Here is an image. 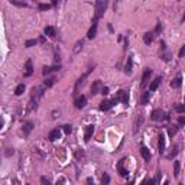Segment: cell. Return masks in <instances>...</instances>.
Masks as SVG:
<instances>
[{
	"mask_svg": "<svg viewBox=\"0 0 185 185\" xmlns=\"http://www.w3.org/2000/svg\"><path fill=\"white\" fill-rule=\"evenodd\" d=\"M181 86H182V77L178 75L176 78H174V80H172V83H171V87H174V88H179Z\"/></svg>",
	"mask_w": 185,
	"mask_h": 185,
	"instance_id": "19",
	"label": "cell"
},
{
	"mask_svg": "<svg viewBox=\"0 0 185 185\" xmlns=\"http://www.w3.org/2000/svg\"><path fill=\"white\" fill-rule=\"evenodd\" d=\"M178 152H179V146H176V145H175L174 148H172V152L169 153V155H168L166 158H168V159H174L175 156L178 155Z\"/></svg>",
	"mask_w": 185,
	"mask_h": 185,
	"instance_id": "25",
	"label": "cell"
},
{
	"mask_svg": "<svg viewBox=\"0 0 185 185\" xmlns=\"http://www.w3.org/2000/svg\"><path fill=\"white\" fill-rule=\"evenodd\" d=\"M91 71H93V68H88L87 72H84L83 75H81L80 78H78V80H77L75 87H74V93H75V94L78 93V91H80V88H81L83 86H84V84H86V80H87V77L90 75V72H91Z\"/></svg>",
	"mask_w": 185,
	"mask_h": 185,
	"instance_id": "2",
	"label": "cell"
},
{
	"mask_svg": "<svg viewBox=\"0 0 185 185\" xmlns=\"http://www.w3.org/2000/svg\"><path fill=\"white\" fill-rule=\"evenodd\" d=\"M12 4H15V6H18V7H28V4L22 1V0H9Z\"/></svg>",
	"mask_w": 185,
	"mask_h": 185,
	"instance_id": "26",
	"label": "cell"
},
{
	"mask_svg": "<svg viewBox=\"0 0 185 185\" xmlns=\"http://www.w3.org/2000/svg\"><path fill=\"white\" fill-rule=\"evenodd\" d=\"M33 74V65H32V59H28L25 64V77H31Z\"/></svg>",
	"mask_w": 185,
	"mask_h": 185,
	"instance_id": "10",
	"label": "cell"
},
{
	"mask_svg": "<svg viewBox=\"0 0 185 185\" xmlns=\"http://www.w3.org/2000/svg\"><path fill=\"white\" fill-rule=\"evenodd\" d=\"M75 158L78 161H86V153L83 151H75Z\"/></svg>",
	"mask_w": 185,
	"mask_h": 185,
	"instance_id": "30",
	"label": "cell"
},
{
	"mask_svg": "<svg viewBox=\"0 0 185 185\" xmlns=\"http://www.w3.org/2000/svg\"><path fill=\"white\" fill-rule=\"evenodd\" d=\"M178 123H179V126H181V127L184 126V124H185V117H184V116H181V117L178 119Z\"/></svg>",
	"mask_w": 185,
	"mask_h": 185,
	"instance_id": "43",
	"label": "cell"
},
{
	"mask_svg": "<svg viewBox=\"0 0 185 185\" xmlns=\"http://www.w3.org/2000/svg\"><path fill=\"white\" fill-rule=\"evenodd\" d=\"M23 91H25V84H19V86L16 87V90H15V94H16V96H22Z\"/></svg>",
	"mask_w": 185,
	"mask_h": 185,
	"instance_id": "29",
	"label": "cell"
},
{
	"mask_svg": "<svg viewBox=\"0 0 185 185\" xmlns=\"http://www.w3.org/2000/svg\"><path fill=\"white\" fill-rule=\"evenodd\" d=\"M51 9V4H39V10H48Z\"/></svg>",
	"mask_w": 185,
	"mask_h": 185,
	"instance_id": "40",
	"label": "cell"
},
{
	"mask_svg": "<svg viewBox=\"0 0 185 185\" xmlns=\"http://www.w3.org/2000/svg\"><path fill=\"white\" fill-rule=\"evenodd\" d=\"M161 81H162V78L161 77H158V78H155L153 80V83L151 84V87H149V91H156V88L159 87V84H161Z\"/></svg>",
	"mask_w": 185,
	"mask_h": 185,
	"instance_id": "22",
	"label": "cell"
},
{
	"mask_svg": "<svg viewBox=\"0 0 185 185\" xmlns=\"http://www.w3.org/2000/svg\"><path fill=\"white\" fill-rule=\"evenodd\" d=\"M184 54H185V46H181V51H179V56L182 58V56H184Z\"/></svg>",
	"mask_w": 185,
	"mask_h": 185,
	"instance_id": "45",
	"label": "cell"
},
{
	"mask_svg": "<svg viewBox=\"0 0 185 185\" xmlns=\"http://www.w3.org/2000/svg\"><path fill=\"white\" fill-rule=\"evenodd\" d=\"M114 100L117 101V103H127L129 101V96H127V93L126 91H123V90H120L119 93L116 94V97H114Z\"/></svg>",
	"mask_w": 185,
	"mask_h": 185,
	"instance_id": "6",
	"label": "cell"
},
{
	"mask_svg": "<svg viewBox=\"0 0 185 185\" xmlns=\"http://www.w3.org/2000/svg\"><path fill=\"white\" fill-rule=\"evenodd\" d=\"M13 155V149H7V152H6V156H10Z\"/></svg>",
	"mask_w": 185,
	"mask_h": 185,
	"instance_id": "46",
	"label": "cell"
},
{
	"mask_svg": "<svg viewBox=\"0 0 185 185\" xmlns=\"http://www.w3.org/2000/svg\"><path fill=\"white\" fill-rule=\"evenodd\" d=\"M33 129V123L32 121H26V123H23V135L25 136H28Z\"/></svg>",
	"mask_w": 185,
	"mask_h": 185,
	"instance_id": "16",
	"label": "cell"
},
{
	"mask_svg": "<svg viewBox=\"0 0 185 185\" xmlns=\"http://www.w3.org/2000/svg\"><path fill=\"white\" fill-rule=\"evenodd\" d=\"M45 35L49 36V38H54L55 36V29L52 28V26H46V28H45Z\"/></svg>",
	"mask_w": 185,
	"mask_h": 185,
	"instance_id": "24",
	"label": "cell"
},
{
	"mask_svg": "<svg viewBox=\"0 0 185 185\" xmlns=\"http://www.w3.org/2000/svg\"><path fill=\"white\" fill-rule=\"evenodd\" d=\"M176 132H178V127H176V126H171L169 130H168V135H169L171 137H174L175 135H176Z\"/></svg>",
	"mask_w": 185,
	"mask_h": 185,
	"instance_id": "33",
	"label": "cell"
},
{
	"mask_svg": "<svg viewBox=\"0 0 185 185\" xmlns=\"http://www.w3.org/2000/svg\"><path fill=\"white\" fill-rule=\"evenodd\" d=\"M163 52H165V54L162 55V59H163V61H169V59H171V54H169V52H166V49H165Z\"/></svg>",
	"mask_w": 185,
	"mask_h": 185,
	"instance_id": "39",
	"label": "cell"
},
{
	"mask_svg": "<svg viewBox=\"0 0 185 185\" xmlns=\"http://www.w3.org/2000/svg\"><path fill=\"white\" fill-rule=\"evenodd\" d=\"M44 88L45 87H33L32 88V94H31V100L33 101H39V98L44 96Z\"/></svg>",
	"mask_w": 185,
	"mask_h": 185,
	"instance_id": "4",
	"label": "cell"
},
{
	"mask_svg": "<svg viewBox=\"0 0 185 185\" xmlns=\"http://www.w3.org/2000/svg\"><path fill=\"white\" fill-rule=\"evenodd\" d=\"M179 169H181V162H179V161H175L174 162V175L175 176L179 175Z\"/></svg>",
	"mask_w": 185,
	"mask_h": 185,
	"instance_id": "28",
	"label": "cell"
},
{
	"mask_svg": "<svg viewBox=\"0 0 185 185\" xmlns=\"http://www.w3.org/2000/svg\"><path fill=\"white\" fill-rule=\"evenodd\" d=\"M156 33H159L161 32V23H158V26H156V31H155Z\"/></svg>",
	"mask_w": 185,
	"mask_h": 185,
	"instance_id": "47",
	"label": "cell"
},
{
	"mask_svg": "<svg viewBox=\"0 0 185 185\" xmlns=\"http://www.w3.org/2000/svg\"><path fill=\"white\" fill-rule=\"evenodd\" d=\"M59 68H61L59 65H55V67H45L42 72H44V75H48V74H51V72H54V71H58Z\"/></svg>",
	"mask_w": 185,
	"mask_h": 185,
	"instance_id": "23",
	"label": "cell"
},
{
	"mask_svg": "<svg viewBox=\"0 0 185 185\" xmlns=\"http://www.w3.org/2000/svg\"><path fill=\"white\" fill-rule=\"evenodd\" d=\"M36 44H38L36 39H29V41L25 42V46H26V48H31V46H33V45H36Z\"/></svg>",
	"mask_w": 185,
	"mask_h": 185,
	"instance_id": "34",
	"label": "cell"
},
{
	"mask_svg": "<svg viewBox=\"0 0 185 185\" xmlns=\"http://www.w3.org/2000/svg\"><path fill=\"white\" fill-rule=\"evenodd\" d=\"M87 103V97L86 96H80V97L75 98V107L77 109H83Z\"/></svg>",
	"mask_w": 185,
	"mask_h": 185,
	"instance_id": "12",
	"label": "cell"
},
{
	"mask_svg": "<svg viewBox=\"0 0 185 185\" xmlns=\"http://www.w3.org/2000/svg\"><path fill=\"white\" fill-rule=\"evenodd\" d=\"M59 136H61V132H59V129H54V130L49 132V135H48V139L51 142L56 140V139H59Z\"/></svg>",
	"mask_w": 185,
	"mask_h": 185,
	"instance_id": "15",
	"label": "cell"
},
{
	"mask_svg": "<svg viewBox=\"0 0 185 185\" xmlns=\"http://www.w3.org/2000/svg\"><path fill=\"white\" fill-rule=\"evenodd\" d=\"M116 103H117L116 100H111V101H110V100H103V101L100 103V110H101V111H107V110L111 109L113 104H116Z\"/></svg>",
	"mask_w": 185,
	"mask_h": 185,
	"instance_id": "5",
	"label": "cell"
},
{
	"mask_svg": "<svg viewBox=\"0 0 185 185\" xmlns=\"http://www.w3.org/2000/svg\"><path fill=\"white\" fill-rule=\"evenodd\" d=\"M36 107H38V103H36V101H33V100H31V101L28 103V107H26V114L32 113L33 110H36Z\"/></svg>",
	"mask_w": 185,
	"mask_h": 185,
	"instance_id": "21",
	"label": "cell"
},
{
	"mask_svg": "<svg viewBox=\"0 0 185 185\" xmlns=\"http://www.w3.org/2000/svg\"><path fill=\"white\" fill-rule=\"evenodd\" d=\"M54 83H55V78H48V80H45L44 87H46V88L52 87V86H54Z\"/></svg>",
	"mask_w": 185,
	"mask_h": 185,
	"instance_id": "32",
	"label": "cell"
},
{
	"mask_svg": "<svg viewBox=\"0 0 185 185\" xmlns=\"http://www.w3.org/2000/svg\"><path fill=\"white\" fill-rule=\"evenodd\" d=\"M0 81H1V80H0Z\"/></svg>",
	"mask_w": 185,
	"mask_h": 185,
	"instance_id": "50",
	"label": "cell"
},
{
	"mask_svg": "<svg viewBox=\"0 0 185 185\" xmlns=\"http://www.w3.org/2000/svg\"><path fill=\"white\" fill-rule=\"evenodd\" d=\"M151 119L155 120V121H159V120H169V116L162 111L161 109H156L152 111V114H151Z\"/></svg>",
	"mask_w": 185,
	"mask_h": 185,
	"instance_id": "3",
	"label": "cell"
},
{
	"mask_svg": "<svg viewBox=\"0 0 185 185\" xmlns=\"http://www.w3.org/2000/svg\"><path fill=\"white\" fill-rule=\"evenodd\" d=\"M124 162H126V159H121V161L119 162V165H117L119 174L121 175V176H126V175H127V171H126V169H124V166H123V165H124Z\"/></svg>",
	"mask_w": 185,
	"mask_h": 185,
	"instance_id": "17",
	"label": "cell"
},
{
	"mask_svg": "<svg viewBox=\"0 0 185 185\" xmlns=\"http://www.w3.org/2000/svg\"><path fill=\"white\" fill-rule=\"evenodd\" d=\"M110 182V176L107 174H104L103 175V178H101V184L103 185H107Z\"/></svg>",
	"mask_w": 185,
	"mask_h": 185,
	"instance_id": "36",
	"label": "cell"
},
{
	"mask_svg": "<svg viewBox=\"0 0 185 185\" xmlns=\"http://www.w3.org/2000/svg\"><path fill=\"white\" fill-rule=\"evenodd\" d=\"M97 19H93V25H91V28H90V31L87 33V38L88 39H93V38H96V35H97Z\"/></svg>",
	"mask_w": 185,
	"mask_h": 185,
	"instance_id": "7",
	"label": "cell"
},
{
	"mask_svg": "<svg viewBox=\"0 0 185 185\" xmlns=\"http://www.w3.org/2000/svg\"><path fill=\"white\" fill-rule=\"evenodd\" d=\"M175 111H178V113H184V111H185V106H184V104H178V106L175 107Z\"/></svg>",
	"mask_w": 185,
	"mask_h": 185,
	"instance_id": "37",
	"label": "cell"
},
{
	"mask_svg": "<svg viewBox=\"0 0 185 185\" xmlns=\"http://www.w3.org/2000/svg\"><path fill=\"white\" fill-rule=\"evenodd\" d=\"M107 6H109V0H97L96 1V13H94V19H100L103 15H104V12L107 9Z\"/></svg>",
	"mask_w": 185,
	"mask_h": 185,
	"instance_id": "1",
	"label": "cell"
},
{
	"mask_svg": "<svg viewBox=\"0 0 185 185\" xmlns=\"http://www.w3.org/2000/svg\"><path fill=\"white\" fill-rule=\"evenodd\" d=\"M71 132H72V127H71V124H65V126H64V133L69 135Z\"/></svg>",
	"mask_w": 185,
	"mask_h": 185,
	"instance_id": "38",
	"label": "cell"
},
{
	"mask_svg": "<svg viewBox=\"0 0 185 185\" xmlns=\"http://www.w3.org/2000/svg\"><path fill=\"white\" fill-rule=\"evenodd\" d=\"M159 152H161V155H162L163 152H165V135L163 133H161L159 135Z\"/></svg>",
	"mask_w": 185,
	"mask_h": 185,
	"instance_id": "20",
	"label": "cell"
},
{
	"mask_svg": "<svg viewBox=\"0 0 185 185\" xmlns=\"http://www.w3.org/2000/svg\"><path fill=\"white\" fill-rule=\"evenodd\" d=\"M153 36H155V33L153 32L145 33V36H143V42H145L146 45H151L152 44V41H153Z\"/></svg>",
	"mask_w": 185,
	"mask_h": 185,
	"instance_id": "18",
	"label": "cell"
},
{
	"mask_svg": "<svg viewBox=\"0 0 185 185\" xmlns=\"http://www.w3.org/2000/svg\"><path fill=\"white\" fill-rule=\"evenodd\" d=\"M100 94H103V96H107V94H109V88H107V87H103V88H101V91H100Z\"/></svg>",
	"mask_w": 185,
	"mask_h": 185,
	"instance_id": "41",
	"label": "cell"
},
{
	"mask_svg": "<svg viewBox=\"0 0 185 185\" xmlns=\"http://www.w3.org/2000/svg\"><path fill=\"white\" fill-rule=\"evenodd\" d=\"M124 72H126V74H132V58L127 59V64L124 67Z\"/></svg>",
	"mask_w": 185,
	"mask_h": 185,
	"instance_id": "31",
	"label": "cell"
},
{
	"mask_svg": "<svg viewBox=\"0 0 185 185\" xmlns=\"http://www.w3.org/2000/svg\"><path fill=\"white\" fill-rule=\"evenodd\" d=\"M151 75H152V69L151 68H146L145 69V72H143V77H142V87H145L146 86V83L149 81V78H151Z\"/></svg>",
	"mask_w": 185,
	"mask_h": 185,
	"instance_id": "11",
	"label": "cell"
},
{
	"mask_svg": "<svg viewBox=\"0 0 185 185\" xmlns=\"http://www.w3.org/2000/svg\"><path fill=\"white\" fill-rule=\"evenodd\" d=\"M140 153H142V156H143V159H145L146 162L151 161V151H149L146 146H143V145L140 146Z\"/></svg>",
	"mask_w": 185,
	"mask_h": 185,
	"instance_id": "13",
	"label": "cell"
},
{
	"mask_svg": "<svg viewBox=\"0 0 185 185\" xmlns=\"http://www.w3.org/2000/svg\"><path fill=\"white\" fill-rule=\"evenodd\" d=\"M143 184H156V179H146L143 181Z\"/></svg>",
	"mask_w": 185,
	"mask_h": 185,
	"instance_id": "44",
	"label": "cell"
},
{
	"mask_svg": "<svg viewBox=\"0 0 185 185\" xmlns=\"http://www.w3.org/2000/svg\"><path fill=\"white\" fill-rule=\"evenodd\" d=\"M101 88H103V84H101V81H100V80H96V81L93 83V86H91V94H93V96H96V94H100Z\"/></svg>",
	"mask_w": 185,
	"mask_h": 185,
	"instance_id": "8",
	"label": "cell"
},
{
	"mask_svg": "<svg viewBox=\"0 0 185 185\" xmlns=\"http://www.w3.org/2000/svg\"><path fill=\"white\" fill-rule=\"evenodd\" d=\"M93 133H94V126L93 124H90L86 127V133H84V140L88 142L91 139V136H93Z\"/></svg>",
	"mask_w": 185,
	"mask_h": 185,
	"instance_id": "14",
	"label": "cell"
},
{
	"mask_svg": "<svg viewBox=\"0 0 185 185\" xmlns=\"http://www.w3.org/2000/svg\"><path fill=\"white\" fill-rule=\"evenodd\" d=\"M41 182H42V184H45V185H49V184H51V181H49L48 178H45V176H42V178H41Z\"/></svg>",
	"mask_w": 185,
	"mask_h": 185,
	"instance_id": "42",
	"label": "cell"
},
{
	"mask_svg": "<svg viewBox=\"0 0 185 185\" xmlns=\"http://www.w3.org/2000/svg\"><path fill=\"white\" fill-rule=\"evenodd\" d=\"M52 4H54V6H56V4H58V0H52Z\"/></svg>",
	"mask_w": 185,
	"mask_h": 185,
	"instance_id": "49",
	"label": "cell"
},
{
	"mask_svg": "<svg viewBox=\"0 0 185 185\" xmlns=\"http://www.w3.org/2000/svg\"><path fill=\"white\" fill-rule=\"evenodd\" d=\"M142 123H143V116H142V114H139V116L136 117V120H135V123H133V133H135V135L140 130Z\"/></svg>",
	"mask_w": 185,
	"mask_h": 185,
	"instance_id": "9",
	"label": "cell"
},
{
	"mask_svg": "<svg viewBox=\"0 0 185 185\" xmlns=\"http://www.w3.org/2000/svg\"><path fill=\"white\" fill-rule=\"evenodd\" d=\"M149 96H151V91L143 94V97H142V104H148V101H149Z\"/></svg>",
	"mask_w": 185,
	"mask_h": 185,
	"instance_id": "35",
	"label": "cell"
},
{
	"mask_svg": "<svg viewBox=\"0 0 185 185\" xmlns=\"http://www.w3.org/2000/svg\"><path fill=\"white\" fill-rule=\"evenodd\" d=\"M83 45H84V41L81 39V41H78L75 45H74V54H78L81 49H83Z\"/></svg>",
	"mask_w": 185,
	"mask_h": 185,
	"instance_id": "27",
	"label": "cell"
},
{
	"mask_svg": "<svg viewBox=\"0 0 185 185\" xmlns=\"http://www.w3.org/2000/svg\"><path fill=\"white\" fill-rule=\"evenodd\" d=\"M3 124H4V121H3V119H0V130L3 129Z\"/></svg>",
	"mask_w": 185,
	"mask_h": 185,
	"instance_id": "48",
	"label": "cell"
}]
</instances>
